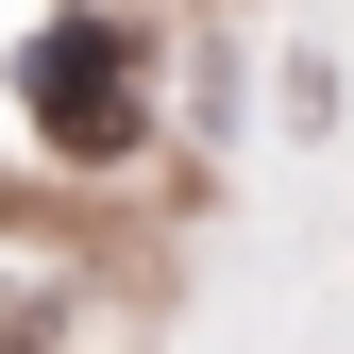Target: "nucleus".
Wrapping results in <instances>:
<instances>
[{
	"mask_svg": "<svg viewBox=\"0 0 354 354\" xmlns=\"http://www.w3.org/2000/svg\"><path fill=\"white\" fill-rule=\"evenodd\" d=\"M17 102H34V136H51V152H136V34L51 17V34L17 51Z\"/></svg>",
	"mask_w": 354,
	"mask_h": 354,
	"instance_id": "f257e3e1",
	"label": "nucleus"
}]
</instances>
